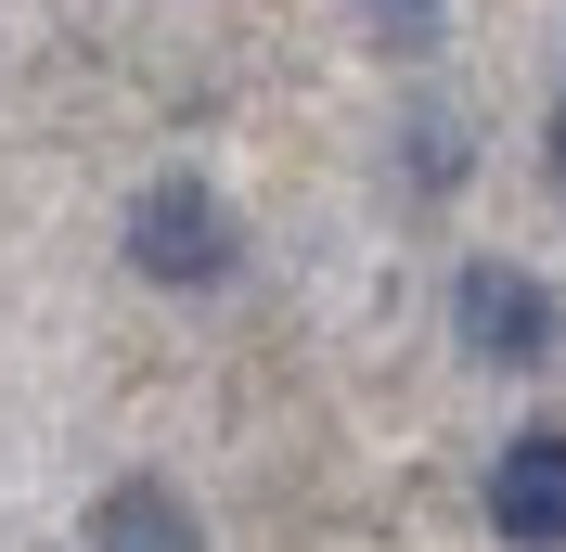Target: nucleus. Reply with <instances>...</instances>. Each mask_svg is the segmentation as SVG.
I'll return each mask as SVG.
<instances>
[{
    "mask_svg": "<svg viewBox=\"0 0 566 552\" xmlns=\"http://www.w3.org/2000/svg\"><path fill=\"white\" fill-rule=\"evenodd\" d=\"M129 270L142 283H219L232 270V206H219L207 180H155L129 206Z\"/></svg>",
    "mask_w": 566,
    "mask_h": 552,
    "instance_id": "nucleus-1",
    "label": "nucleus"
},
{
    "mask_svg": "<svg viewBox=\"0 0 566 552\" xmlns=\"http://www.w3.org/2000/svg\"><path fill=\"white\" fill-rule=\"evenodd\" d=\"M451 321H463V347H476V360H490V373H541V360H554V296H541L528 270H502V257H476V270L451 283Z\"/></svg>",
    "mask_w": 566,
    "mask_h": 552,
    "instance_id": "nucleus-2",
    "label": "nucleus"
},
{
    "mask_svg": "<svg viewBox=\"0 0 566 552\" xmlns=\"http://www.w3.org/2000/svg\"><path fill=\"white\" fill-rule=\"evenodd\" d=\"M490 527L515 552H566V437H554V424L490 463Z\"/></svg>",
    "mask_w": 566,
    "mask_h": 552,
    "instance_id": "nucleus-3",
    "label": "nucleus"
},
{
    "mask_svg": "<svg viewBox=\"0 0 566 552\" xmlns=\"http://www.w3.org/2000/svg\"><path fill=\"white\" fill-rule=\"evenodd\" d=\"M91 552H207V540H193V501L168 476H116L91 501Z\"/></svg>",
    "mask_w": 566,
    "mask_h": 552,
    "instance_id": "nucleus-4",
    "label": "nucleus"
},
{
    "mask_svg": "<svg viewBox=\"0 0 566 552\" xmlns=\"http://www.w3.org/2000/svg\"><path fill=\"white\" fill-rule=\"evenodd\" d=\"M360 13H374L387 52H438V0H360Z\"/></svg>",
    "mask_w": 566,
    "mask_h": 552,
    "instance_id": "nucleus-5",
    "label": "nucleus"
},
{
    "mask_svg": "<svg viewBox=\"0 0 566 552\" xmlns=\"http://www.w3.org/2000/svg\"><path fill=\"white\" fill-rule=\"evenodd\" d=\"M541 155H554V180H566V116H554V129H541Z\"/></svg>",
    "mask_w": 566,
    "mask_h": 552,
    "instance_id": "nucleus-6",
    "label": "nucleus"
}]
</instances>
